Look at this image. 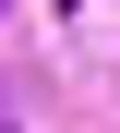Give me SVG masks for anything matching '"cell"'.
<instances>
[{
    "label": "cell",
    "instance_id": "1",
    "mask_svg": "<svg viewBox=\"0 0 120 133\" xmlns=\"http://www.w3.org/2000/svg\"><path fill=\"white\" fill-rule=\"evenodd\" d=\"M84 12H96V0H84Z\"/></svg>",
    "mask_w": 120,
    "mask_h": 133
}]
</instances>
